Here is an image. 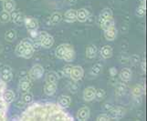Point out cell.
<instances>
[{"instance_id": "6da1fadb", "label": "cell", "mask_w": 147, "mask_h": 121, "mask_svg": "<svg viewBox=\"0 0 147 121\" xmlns=\"http://www.w3.org/2000/svg\"><path fill=\"white\" fill-rule=\"evenodd\" d=\"M20 121H73L74 118L54 103H30L20 114Z\"/></svg>"}, {"instance_id": "7a4b0ae2", "label": "cell", "mask_w": 147, "mask_h": 121, "mask_svg": "<svg viewBox=\"0 0 147 121\" xmlns=\"http://www.w3.org/2000/svg\"><path fill=\"white\" fill-rule=\"evenodd\" d=\"M7 89V83L0 79V121L7 120V111L9 104H7L3 98V93Z\"/></svg>"}, {"instance_id": "3957f363", "label": "cell", "mask_w": 147, "mask_h": 121, "mask_svg": "<svg viewBox=\"0 0 147 121\" xmlns=\"http://www.w3.org/2000/svg\"><path fill=\"white\" fill-rule=\"evenodd\" d=\"M37 39L40 42L41 47L43 48H50L54 44V38L52 36L49 35L46 31L39 32Z\"/></svg>"}, {"instance_id": "277c9868", "label": "cell", "mask_w": 147, "mask_h": 121, "mask_svg": "<svg viewBox=\"0 0 147 121\" xmlns=\"http://www.w3.org/2000/svg\"><path fill=\"white\" fill-rule=\"evenodd\" d=\"M43 75H44V68L42 66L39 64L34 65L28 71V78L33 80L41 78L43 77Z\"/></svg>"}, {"instance_id": "5b68a950", "label": "cell", "mask_w": 147, "mask_h": 121, "mask_svg": "<svg viewBox=\"0 0 147 121\" xmlns=\"http://www.w3.org/2000/svg\"><path fill=\"white\" fill-rule=\"evenodd\" d=\"M13 78L12 68L9 66H4L0 70V79L5 83H8Z\"/></svg>"}, {"instance_id": "8992f818", "label": "cell", "mask_w": 147, "mask_h": 121, "mask_svg": "<svg viewBox=\"0 0 147 121\" xmlns=\"http://www.w3.org/2000/svg\"><path fill=\"white\" fill-rule=\"evenodd\" d=\"M83 76H84V70L82 67H80V66H74V67H72L69 78H71L73 81L75 82L80 81V80L83 78Z\"/></svg>"}, {"instance_id": "52a82bcc", "label": "cell", "mask_w": 147, "mask_h": 121, "mask_svg": "<svg viewBox=\"0 0 147 121\" xmlns=\"http://www.w3.org/2000/svg\"><path fill=\"white\" fill-rule=\"evenodd\" d=\"M110 117L113 119H121V118L124 117L125 115V112L126 110L125 108H121V107H119V106H116V107H113L110 110Z\"/></svg>"}, {"instance_id": "ba28073f", "label": "cell", "mask_w": 147, "mask_h": 121, "mask_svg": "<svg viewBox=\"0 0 147 121\" xmlns=\"http://www.w3.org/2000/svg\"><path fill=\"white\" fill-rule=\"evenodd\" d=\"M24 23L28 31H32V30H38V22L36 18L33 17H26L24 19Z\"/></svg>"}, {"instance_id": "9c48e42d", "label": "cell", "mask_w": 147, "mask_h": 121, "mask_svg": "<svg viewBox=\"0 0 147 121\" xmlns=\"http://www.w3.org/2000/svg\"><path fill=\"white\" fill-rule=\"evenodd\" d=\"M70 47H72V46H71V45H69V44H61V45H59V46H58V47L56 48V50H55L56 57H57L58 58H59V59H62L63 57H64V55L66 54V52H67Z\"/></svg>"}, {"instance_id": "30bf717a", "label": "cell", "mask_w": 147, "mask_h": 121, "mask_svg": "<svg viewBox=\"0 0 147 121\" xmlns=\"http://www.w3.org/2000/svg\"><path fill=\"white\" fill-rule=\"evenodd\" d=\"M58 89V85H57V82H50V83H47L45 84L44 86V93L46 94L47 96H49V97H51V96H53L56 91H57Z\"/></svg>"}, {"instance_id": "8fae6325", "label": "cell", "mask_w": 147, "mask_h": 121, "mask_svg": "<svg viewBox=\"0 0 147 121\" xmlns=\"http://www.w3.org/2000/svg\"><path fill=\"white\" fill-rule=\"evenodd\" d=\"M90 110L88 107H83L80 108L77 112V119L80 121H86L90 118Z\"/></svg>"}, {"instance_id": "7c38bea8", "label": "cell", "mask_w": 147, "mask_h": 121, "mask_svg": "<svg viewBox=\"0 0 147 121\" xmlns=\"http://www.w3.org/2000/svg\"><path fill=\"white\" fill-rule=\"evenodd\" d=\"M19 90L22 93L28 92L30 90V88H31V80L28 78H23L19 80V85H18Z\"/></svg>"}, {"instance_id": "4fadbf2b", "label": "cell", "mask_w": 147, "mask_h": 121, "mask_svg": "<svg viewBox=\"0 0 147 121\" xmlns=\"http://www.w3.org/2000/svg\"><path fill=\"white\" fill-rule=\"evenodd\" d=\"M95 90L96 88L93 87H88L85 88V90L83 91V99L85 101H92L95 98Z\"/></svg>"}, {"instance_id": "5bb4252c", "label": "cell", "mask_w": 147, "mask_h": 121, "mask_svg": "<svg viewBox=\"0 0 147 121\" xmlns=\"http://www.w3.org/2000/svg\"><path fill=\"white\" fill-rule=\"evenodd\" d=\"M70 104H71V98H70L69 96L61 95L58 99V105L64 109L69 108Z\"/></svg>"}, {"instance_id": "9a60e30c", "label": "cell", "mask_w": 147, "mask_h": 121, "mask_svg": "<svg viewBox=\"0 0 147 121\" xmlns=\"http://www.w3.org/2000/svg\"><path fill=\"white\" fill-rule=\"evenodd\" d=\"M64 19L65 22L67 23H73L77 20V10L75 9H69L67 12L65 13L64 17H62Z\"/></svg>"}, {"instance_id": "2e32d148", "label": "cell", "mask_w": 147, "mask_h": 121, "mask_svg": "<svg viewBox=\"0 0 147 121\" xmlns=\"http://www.w3.org/2000/svg\"><path fill=\"white\" fill-rule=\"evenodd\" d=\"M24 19H25V17L23 16V14H21L18 11L14 10V11L10 13V20H11L12 22H14L15 24L18 25V26L24 21Z\"/></svg>"}, {"instance_id": "e0dca14e", "label": "cell", "mask_w": 147, "mask_h": 121, "mask_svg": "<svg viewBox=\"0 0 147 121\" xmlns=\"http://www.w3.org/2000/svg\"><path fill=\"white\" fill-rule=\"evenodd\" d=\"M116 37H117V29L114 27V26L104 30V37L108 41H113Z\"/></svg>"}, {"instance_id": "ac0fdd59", "label": "cell", "mask_w": 147, "mask_h": 121, "mask_svg": "<svg viewBox=\"0 0 147 121\" xmlns=\"http://www.w3.org/2000/svg\"><path fill=\"white\" fill-rule=\"evenodd\" d=\"M131 69L129 68H123L119 73V78L123 82H129L131 79Z\"/></svg>"}, {"instance_id": "d6986e66", "label": "cell", "mask_w": 147, "mask_h": 121, "mask_svg": "<svg viewBox=\"0 0 147 121\" xmlns=\"http://www.w3.org/2000/svg\"><path fill=\"white\" fill-rule=\"evenodd\" d=\"M113 47L109 45H105L102 47L100 48V56L102 57L104 59H108V58H111L113 57Z\"/></svg>"}, {"instance_id": "ffe728a7", "label": "cell", "mask_w": 147, "mask_h": 121, "mask_svg": "<svg viewBox=\"0 0 147 121\" xmlns=\"http://www.w3.org/2000/svg\"><path fill=\"white\" fill-rule=\"evenodd\" d=\"M90 17V13L87 9L85 8H80L77 10V20L80 22H85L87 21V19Z\"/></svg>"}, {"instance_id": "44dd1931", "label": "cell", "mask_w": 147, "mask_h": 121, "mask_svg": "<svg viewBox=\"0 0 147 121\" xmlns=\"http://www.w3.org/2000/svg\"><path fill=\"white\" fill-rule=\"evenodd\" d=\"M3 98L5 99V101H6L7 104H11L15 98H16V94L14 93V91L10 89H5V91L3 93Z\"/></svg>"}, {"instance_id": "7402d4cb", "label": "cell", "mask_w": 147, "mask_h": 121, "mask_svg": "<svg viewBox=\"0 0 147 121\" xmlns=\"http://www.w3.org/2000/svg\"><path fill=\"white\" fill-rule=\"evenodd\" d=\"M97 52H98V49L95 45H89V46L86 47V57L90 59H92L97 56Z\"/></svg>"}, {"instance_id": "603a6c76", "label": "cell", "mask_w": 147, "mask_h": 121, "mask_svg": "<svg viewBox=\"0 0 147 121\" xmlns=\"http://www.w3.org/2000/svg\"><path fill=\"white\" fill-rule=\"evenodd\" d=\"M109 17H113V12H111V10L108 7H106L104 9L101 10V12L100 13V16H99V24H100L101 22L103 21V20L107 19Z\"/></svg>"}, {"instance_id": "cb8c5ba5", "label": "cell", "mask_w": 147, "mask_h": 121, "mask_svg": "<svg viewBox=\"0 0 147 121\" xmlns=\"http://www.w3.org/2000/svg\"><path fill=\"white\" fill-rule=\"evenodd\" d=\"M144 93V87L143 85H135L134 87L131 88V95L134 98L142 97V95Z\"/></svg>"}, {"instance_id": "d4e9b609", "label": "cell", "mask_w": 147, "mask_h": 121, "mask_svg": "<svg viewBox=\"0 0 147 121\" xmlns=\"http://www.w3.org/2000/svg\"><path fill=\"white\" fill-rule=\"evenodd\" d=\"M16 8V3L14 0H7L3 2V10L8 13H11Z\"/></svg>"}, {"instance_id": "484cf974", "label": "cell", "mask_w": 147, "mask_h": 121, "mask_svg": "<svg viewBox=\"0 0 147 121\" xmlns=\"http://www.w3.org/2000/svg\"><path fill=\"white\" fill-rule=\"evenodd\" d=\"M126 92V85L123 82H118L115 86V94L118 97L123 96Z\"/></svg>"}, {"instance_id": "4316f807", "label": "cell", "mask_w": 147, "mask_h": 121, "mask_svg": "<svg viewBox=\"0 0 147 121\" xmlns=\"http://www.w3.org/2000/svg\"><path fill=\"white\" fill-rule=\"evenodd\" d=\"M102 65H101L100 63H96L94 64L92 68H90V74L92 76H94V77H97V76H99L101 71H102Z\"/></svg>"}, {"instance_id": "83f0119b", "label": "cell", "mask_w": 147, "mask_h": 121, "mask_svg": "<svg viewBox=\"0 0 147 121\" xmlns=\"http://www.w3.org/2000/svg\"><path fill=\"white\" fill-rule=\"evenodd\" d=\"M75 56H76V54H75V51H74V48L72 47H70L67 52H66V54L64 55V57H63L62 59L66 62H71L75 59Z\"/></svg>"}, {"instance_id": "f1b7e54d", "label": "cell", "mask_w": 147, "mask_h": 121, "mask_svg": "<svg viewBox=\"0 0 147 121\" xmlns=\"http://www.w3.org/2000/svg\"><path fill=\"white\" fill-rule=\"evenodd\" d=\"M17 38V32L14 29H9L5 34V39L7 42H14Z\"/></svg>"}, {"instance_id": "f546056e", "label": "cell", "mask_w": 147, "mask_h": 121, "mask_svg": "<svg viewBox=\"0 0 147 121\" xmlns=\"http://www.w3.org/2000/svg\"><path fill=\"white\" fill-rule=\"evenodd\" d=\"M49 20H50V24L51 25H58L62 20V15L59 12H54L51 15Z\"/></svg>"}, {"instance_id": "4dcf8cb0", "label": "cell", "mask_w": 147, "mask_h": 121, "mask_svg": "<svg viewBox=\"0 0 147 121\" xmlns=\"http://www.w3.org/2000/svg\"><path fill=\"white\" fill-rule=\"evenodd\" d=\"M21 99H22L23 104H25V105H29L30 103H32V102H33V99H34V98H33V94H32L31 92H29V91L25 92V93H23V95H22Z\"/></svg>"}, {"instance_id": "1f68e13d", "label": "cell", "mask_w": 147, "mask_h": 121, "mask_svg": "<svg viewBox=\"0 0 147 121\" xmlns=\"http://www.w3.org/2000/svg\"><path fill=\"white\" fill-rule=\"evenodd\" d=\"M100 26L103 30H106V29H108V28L114 26V20L113 17H109L107 19L103 20V21L100 24Z\"/></svg>"}, {"instance_id": "d6a6232c", "label": "cell", "mask_w": 147, "mask_h": 121, "mask_svg": "<svg viewBox=\"0 0 147 121\" xmlns=\"http://www.w3.org/2000/svg\"><path fill=\"white\" fill-rule=\"evenodd\" d=\"M106 96V93H105V90L102 89V88H98L95 90V98L94 99H96L97 101H101L102 99H104Z\"/></svg>"}, {"instance_id": "836d02e7", "label": "cell", "mask_w": 147, "mask_h": 121, "mask_svg": "<svg viewBox=\"0 0 147 121\" xmlns=\"http://www.w3.org/2000/svg\"><path fill=\"white\" fill-rule=\"evenodd\" d=\"M135 14H136V16H137L138 17H144L145 16V14H146V7H145V5L141 4L140 6L137 7V9H136Z\"/></svg>"}, {"instance_id": "e575fe53", "label": "cell", "mask_w": 147, "mask_h": 121, "mask_svg": "<svg viewBox=\"0 0 147 121\" xmlns=\"http://www.w3.org/2000/svg\"><path fill=\"white\" fill-rule=\"evenodd\" d=\"M58 78H57V75H56V72H49L46 75V78H45V81L47 83H50V82H57Z\"/></svg>"}, {"instance_id": "d590c367", "label": "cell", "mask_w": 147, "mask_h": 121, "mask_svg": "<svg viewBox=\"0 0 147 121\" xmlns=\"http://www.w3.org/2000/svg\"><path fill=\"white\" fill-rule=\"evenodd\" d=\"M10 21V13L7 12V11H3L0 13V22L5 24Z\"/></svg>"}, {"instance_id": "8d00e7d4", "label": "cell", "mask_w": 147, "mask_h": 121, "mask_svg": "<svg viewBox=\"0 0 147 121\" xmlns=\"http://www.w3.org/2000/svg\"><path fill=\"white\" fill-rule=\"evenodd\" d=\"M72 67H73V66L67 65V66H65V67L61 69V72H62L63 77H66V78H69V77L70 72H71V69H72Z\"/></svg>"}, {"instance_id": "74e56055", "label": "cell", "mask_w": 147, "mask_h": 121, "mask_svg": "<svg viewBox=\"0 0 147 121\" xmlns=\"http://www.w3.org/2000/svg\"><path fill=\"white\" fill-rule=\"evenodd\" d=\"M68 88L72 94H75V93H77L79 90V85L77 83H69L68 86Z\"/></svg>"}, {"instance_id": "f35d334b", "label": "cell", "mask_w": 147, "mask_h": 121, "mask_svg": "<svg viewBox=\"0 0 147 121\" xmlns=\"http://www.w3.org/2000/svg\"><path fill=\"white\" fill-rule=\"evenodd\" d=\"M96 120L97 121H110L111 120V118L110 117V116L108 114H100L99 115L97 118H96Z\"/></svg>"}, {"instance_id": "ab89813d", "label": "cell", "mask_w": 147, "mask_h": 121, "mask_svg": "<svg viewBox=\"0 0 147 121\" xmlns=\"http://www.w3.org/2000/svg\"><path fill=\"white\" fill-rule=\"evenodd\" d=\"M129 60L133 64H137L140 61V57L138 55H131V56L129 57Z\"/></svg>"}, {"instance_id": "60d3db41", "label": "cell", "mask_w": 147, "mask_h": 121, "mask_svg": "<svg viewBox=\"0 0 147 121\" xmlns=\"http://www.w3.org/2000/svg\"><path fill=\"white\" fill-rule=\"evenodd\" d=\"M109 73H110V75H111L113 78V77H115V76L117 75V73H118V71H117V68H114V67L111 68L109 69Z\"/></svg>"}, {"instance_id": "b9f144b4", "label": "cell", "mask_w": 147, "mask_h": 121, "mask_svg": "<svg viewBox=\"0 0 147 121\" xmlns=\"http://www.w3.org/2000/svg\"><path fill=\"white\" fill-rule=\"evenodd\" d=\"M77 2V0H65V3L67 5H74Z\"/></svg>"}, {"instance_id": "7bdbcfd3", "label": "cell", "mask_w": 147, "mask_h": 121, "mask_svg": "<svg viewBox=\"0 0 147 121\" xmlns=\"http://www.w3.org/2000/svg\"><path fill=\"white\" fill-rule=\"evenodd\" d=\"M141 68L143 69V71H145L146 70V64H145V61H142L141 62Z\"/></svg>"}, {"instance_id": "ee69618b", "label": "cell", "mask_w": 147, "mask_h": 121, "mask_svg": "<svg viewBox=\"0 0 147 121\" xmlns=\"http://www.w3.org/2000/svg\"><path fill=\"white\" fill-rule=\"evenodd\" d=\"M111 108H113V106H111V104H109V103H106V104H104V108H105L106 110H110Z\"/></svg>"}, {"instance_id": "f6af8a7d", "label": "cell", "mask_w": 147, "mask_h": 121, "mask_svg": "<svg viewBox=\"0 0 147 121\" xmlns=\"http://www.w3.org/2000/svg\"><path fill=\"white\" fill-rule=\"evenodd\" d=\"M141 1V4H144V5H145V3H146V0H140Z\"/></svg>"}, {"instance_id": "bcb514c9", "label": "cell", "mask_w": 147, "mask_h": 121, "mask_svg": "<svg viewBox=\"0 0 147 121\" xmlns=\"http://www.w3.org/2000/svg\"><path fill=\"white\" fill-rule=\"evenodd\" d=\"M1 52H2V46L0 45V53H1Z\"/></svg>"}, {"instance_id": "7dc6e473", "label": "cell", "mask_w": 147, "mask_h": 121, "mask_svg": "<svg viewBox=\"0 0 147 121\" xmlns=\"http://www.w3.org/2000/svg\"><path fill=\"white\" fill-rule=\"evenodd\" d=\"M0 1H2V2H4V1H7V0H0Z\"/></svg>"}]
</instances>
